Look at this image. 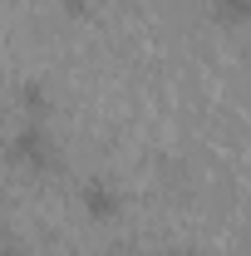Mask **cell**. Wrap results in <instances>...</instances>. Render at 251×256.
Here are the masks:
<instances>
[{
	"label": "cell",
	"instance_id": "cell-4",
	"mask_svg": "<svg viewBox=\"0 0 251 256\" xmlns=\"http://www.w3.org/2000/svg\"><path fill=\"white\" fill-rule=\"evenodd\" d=\"M60 5H69V15H89V0H60Z\"/></svg>",
	"mask_w": 251,
	"mask_h": 256
},
{
	"label": "cell",
	"instance_id": "cell-6",
	"mask_svg": "<svg viewBox=\"0 0 251 256\" xmlns=\"http://www.w3.org/2000/svg\"><path fill=\"white\" fill-rule=\"evenodd\" d=\"M162 256H178V252H162Z\"/></svg>",
	"mask_w": 251,
	"mask_h": 256
},
{
	"label": "cell",
	"instance_id": "cell-5",
	"mask_svg": "<svg viewBox=\"0 0 251 256\" xmlns=\"http://www.w3.org/2000/svg\"><path fill=\"white\" fill-rule=\"evenodd\" d=\"M0 256H25V252H20V246H0Z\"/></svg>",
	"mask_w": 251,
	"mask_h": 256
},
{
	"label": "cell",
	"instance_id": "cell-2",
	"mask_svg": "<svg viewBox=\"0 0 251 256\" xmlns=\"http://www.w3.org/2000/svg\"><path fill=\"white\" fill-rule=\"evenodd\" d=\"M79 202H84V212L94 217V222H108V217H118V188L104 178V172H94V178H84V188H79Z\"/></svg>",
	"mask_w": 251,
	"mask_h": 256
},
{
	"label": "cell",
	"instance_id": "cell-3",
	"mask_svg": "<svg viewBox=\"0 0 251 256\" xmlns=\"http://www.w3.org/2000/svg\"><path fill=\"white\" fill-rule=\"evenodd\" d=\"M212 10L226 25H251V0H212Z\"/></svg>",
	"mask_w": 251,
	"mask_h": 256
},
{
	"label": "cell",
	"instance_id": "cell-1",
	"mask_svg": "<svg viewBox=\"0 0 251 256\" xmlns=\"http://www.w3.org/2000/svg\"><path fill=\"white\" fill-rule=\"evenodd\" d=\"M10 158L20 162V168H30V172H54L60 168V143H54V133L40 124V118H25V124L10 133Z\"/></svg>",
	"mask_w": 251,
	"mask_h": 256
},
{
	"label": "cell",
	"instance_id": "cell-7",
	"mask_svg": "<svg viewBox=\"0 0 251 256\" xmlns=\"http://www.w3.org/2000/svg\"><path fill=\"white\" fill-rule=\"evenodd\" d=\"M114 256H128V252H114Z\"/></svg>",
	"mask_w": 251,
	"mask_h": 256
}]
</instances>
